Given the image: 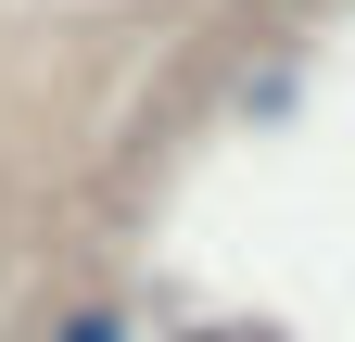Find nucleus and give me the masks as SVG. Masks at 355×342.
<instances>
[{
    "label": "nucleus",
    "instance_id": "f03ea898",
    "mask_svg": "<svg viewBox=\"0 0 355 342\" xmlns=\"http://www.w3.org/2000/svg\"><path fill=\"white\" fill-rule=\"evenodd\" d=\"M178 342H292V330H279V317H191Z\"/></svg>",
    "mask_w": 355,
    "mask_h": 342
},
{
    "label": "nucleus",
    "instance_id": "f257e3e1",
    "mask_svg": "<svg viewBox=\"0 0 355 342\" xmlns=\"http://www.w3.org/2000/svg\"><path fill=\"white\" fill-rule=\"evenodd\" d=\"M51 342H140V330H127V305H64Z\"/></svg>",
    "mask_w": 355,
    "mask_h": 342
}]
</instances>
